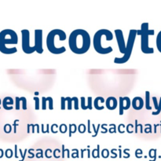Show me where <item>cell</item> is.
<instances>
[{
    "label": "cell",
    "mask_w": 161,
    "mask_h": 161,
    "mask_svg": "<svg viewBox=\"0 0 161 161\" xmlns=\"http://www.w3.org/2000/svg\"><path fill=\"white\" fill-rule=\"evenodd\" d=\"M91 36L86 30L75 29L71 32L69 37V46L72 52L76 54H83L91 47Z\"/></svg>",
    "instance_id": "6da1fadb"
},
{
    "label": "cell",
    "mask_w": 161,
    "mask_h": 161,
    "mask_svg": "<svg viewBox=\"0 0 161 161\" xmlns=\"http://www.w3.org/2000/svg\"><path fill=\"white\" fill-rule=\"evenodd\" d=\"M67 39L66 33L61 29H53L48 33L47 36V47L49 51L53 54H61L66 51L65 47H58V42L64 41Z\"/></svg>",
    "instance_id": "7a4b0ae2"
},
{
    "label": "cell",
    "mask_w": 161,
    "mask_h": 161,
    "mask_svg": "<svg viewBox=\"0 0 161 161\" xmlns=\"http://www.w3.org/2000/svg\"><path fill=\"white\" fill-rule=\"evenodd\" d=\"M18 37L14 30L4 29L0 32V52L5 54H12L17 53V49L14 47H6L7 44H17Z\"/></svg>",
    "instance_id": "3957f363"
},
{
    "label": "cell",
    "mask_w": 161,
    "mask_h": 161,
    "mask_svg": "<svg viewBox=\"0 0 161 161\" xmlns=\"http://www.w3.org/2000/svg\"><path fill=\"white\" fill-rule=\"evenodd\" d=\"M155 34V31L153 29H149V23L145 22L142 24L141 28L137 30V35L141 36V50L142 53L149 54L154 53V49L149 47V36H153Z\"/></svg>",
    "instance_id": "277c9868"
},
{
    "label": "cell",
    "mask_w": 161,
    "mask_h": 161,
    "mask_svg": "<svg viewBox=\"0 0 161 161\" xmlns=\"http://www.w3.org/2000/svg\"><path fill=\"white\" fill-rule=\"evenodd\" d=\"M109 31V30L104 28V29L98 30L94 34V39H93L94 48L95 50V51L97 53H100V54H108V53H110L111 52L113 51V49L112 47L108 46V47H105L102 44V38L106 36Z\"/></svg>",
    "instance_id": "5b68a950"
},
{
    "label": "cell",
    "mask_w": 161,
    "mask_h": 161,
    "mask_svg": "<svg viewBox=\"0 0 161 161\" xmlns=\"http://www.w3.org/2000/svg\"><path fill=\"white\" fill-rule=\"evenodd\" d=\"M136 36H137V30L130 29V31H129L128 39H127L125 53H124V56L121 57V58H115L114 63H116V64H124V63L127 62V61H129L130 56H131L132 51H133L134 45H135Z\"/></svg>",
    "instance_id": "8992f818"
},
{
    "label": "cell",
    "mask_w": 161,
    "mask_h": 161,
    "mask_svg": "<svg viewBox=\"0 0 161 161\" xmlns=\"http://www.w3.org/2000/svg\"><path fill=\"white\" fill-rule=\"evenodd\" d=\"M21 47L24 53L30 54L36 52L34 46L30 45V31L28 29L21 30Z\"/></svg>",
    "instance_id": "52a82bcc"
},
{
    "label": "cell",
    "mask_w": 161,
    "mask_h": 161,
    "mask_svg": "<svg viewBox=\"0 0 161 161\" xmlns=\"http://www.w3.org/2000/svg\"><path fill=\"white\" fill-rule=\"evenodd\" d=\"M43 31L42 29L35 30V44L34 47L36 52L41 54L43 53V44H42Z\"/></svg>",
    "instance_id": "ba28073f"
},
{
    "label": "cell",
    "mask_w": 161,
    "mask_h": 161,
    "mask_svg": "<svg viewBox=\"0 0 161 161\" xmlns=\"http://www.w3.org/2000/svg\"><path fill=\"white\" fill-rule=\"evenodd\" d=\"M115 36H116V41L118 43V47H119V50L121 53L124 54L126 50V47L127 44L125 43V39H124V33H123L121 29H116L114 31Z\"/></svg>",
    "instance_id": "9c48e42d"
},
{
    "label": "cell",
    "mask_w": 161,
    "mask_h": 161,
    "mask_svg": "<svg viewBox=\"0 0 161 161\" xmlns=\"http://www.w3.org/2000/svg\"><path fill=\"white\" fill-rule=\"evenodd\" d=\"M131 101L128 97H119V114L124 115V112L130 108Z\"/></svg>",
    "instance_id": "30bf717a"
},
{
    "label": "cell",
    "mask_w": 161,
    "mask_h": 161,
    "mask_svg": "<svg viewBox=\"0 0 161 161\" xmlns=\"http://www.w3.org/2000/svg\"><path fill=\"white\" fill-rule=\"evenodd\" d=\"M131 105L134 109L141 110L144 107V100L141 97H135L131 102Z\"/></svg>",
    "instance_id": "8fae6325"
},
{
    "label": "cell",
    "mask_w": 161,
    "mask_h": 161,
    "mask_svg": "<svg viewBox=\"0 0 161 161\" xmlns=\"http://www.w3.org/2000/svg\"><path fill=\"white\" fill-rule=\"evenodd\" d=\"M106 108L108 110H115L118 106V102L115 97H108L105 102Z\"/></svg>",
    "instance_id": "7c38bea8"
},
{
    "label": "cell",
    "mask_w": 161,
    "mask_h": 161,
    "mask_svg": "<svg viewBox=\"0 0 161 161\" xmlns=\"http://www.w3.org/2000/svg\"><path fill=\"white\" fill-rule=\"evenodd\" d=\"M14 100L11 97H6L3 101V106L6 110H11L14 108L12 106L14 104Z\"/></svg>",
    "instance_id": "4fadbf2b"
},
{
    "label": "cell",
    "mask_w": 161,
    "mask_h": 161,
    "mask_svg": "<svg viewBox=\"0 0 161 161\" xmlns=\"http://www.w3.org/2000/svg\"><path fill=\"white\" fill-rule=\"evenodd\" d=\"M100 102L101 103H105V100L103 97H97L94 101V107L97 110H102L105 108L104 106H100Z\"/></svg>",
    "instance_id": "5bb4252c"
},
{
    "label": "cell",
    "mask_w": 161,
    "mask_h": 161,
    "mask_svg": "<svg viewBox=\"0 0 161 161\" xmlns=\"http://www.w3.org/2000/svg\"><path fill=\"white\" fill-rule=\"evenodd\" d=\"M152 100H153V102L154 107H155V108L157 109V111H156V112H153L152 115H153V116H157V115H159L160 113V107H159L158 101H157V97H153Z\"/></svg>",
    "instance_id": "9a60e30c"
},
{
    "label": "cell",
    "mask_w": 161,
    "mask_h": 161,
    "mask_svg": "<svg viewBox=\"0 0 161 161\" xmlns=\"http://www.w3.org/2000/svg\"><path fill=\"white\" fill-rule=\"evenodd\" d=\"M146 108L147 110L152 109V107L150 105V92L146 91Z\"/></svg>",
    "instance_id": "2e32d148"
},
{
    "label": "cell",
    "mask_w": 161,
    "mask_h": 161,
    "mask_svg": "<svg viewBox=\"0 0 161 161\" xmlns=\"http://www.w3.org/2000/svg\"><path fill=\"white\" fill-rule=\"evenodd\" d=\"M78 130V127L75 125V124H71L69 126V136L72 137V135L73 134H75L76 132V130Z\"/></svg>",
    "instance_id": "e0dca14e"
},
{
    "label": "cell",
    "mask_w": 161,
    "mask_h": 161,
    "mask_svg": "<svg viewBox=\"0 0 161 161\" xmlns=\"http://www.w3.org/2000/svg\"><path fill=\"white\" fill-rule=\"evenodd\" d=\"M156 43H157V49H158L159 52L161 53V31L158 33V35H157Z\"/></svg>",
    "instance_id": "ac0fdd59"
},
{
    "label": "cell",
    "mask_w": 161,
    "mask_h": 161,
    "mask_svg": "<svg viewBox=\"0 0 161 161\" xmlns=\"http://www.w3.org/2000/svg\"><path fill=\"white\" fill-rule=\"evenodd\" d=\"M92 157L94 158H98L100 157V145H97L96 149L92 151Z\"/></svg>",
    "instance_id": "d6986e66"
},
{
    "label": "cell",
    "mask_w": 161,
    "mask_h": 161,
    "mask_svg": "<svg viewBox=\"0 0 161 161\" xmlns=\"http://www.w3.org/2000/svg\"><path fill=\"white\" fill-rule=\"evenodd\" d=\"M33 99L35 101V109L39 110L40 108V100H39V97H36V96L33 97Z\"/></svg>",
    "instance_id": "ffe728a7"
},
{
    "label": "cell",
    "mask_w": 161,
    "mask_h": 161,
    "mask_svg": "<svg viewBox=\"0 0 161 161\" xmlns=\"http://www.w3.org/2000/svg\"><path fill=\"white\" fill-rule=\"evenodd\" d=\"M66 102H67V108L69 110L72 109V99L70 97H66Z\"/></svg>",
    "instance_id": "44dd1931"
},
{
    "label": "cell",
    "mask_w": 161,
    "mask_h": 161,
    "mask_svg": "<svg viewBox=\"0 0 161 161\" xmlns=\"http://www.w3.org/2000/svg\"><path fill=\"white\" fill-rule=\"evenodd\" d=\"M80 100H81V108L82 109H83V110L88 109L87 105H86V97H81Z\"/></svg>",
    "instance_id": "7402d4cb"
},
{
    "label": "cell",
    "mask_w": 161,
    "mask_h": 161,
    "mask_svg": "<svg viewBox=\"0 0 161 161\" xmlns=\"http://www.w3.org/2000/svg\"><path fill=\"white\" fill-rule=\"evenodd\" d=\"M59 130H60V132H61V134H65L66 132H67V130H68V127H67V125H66V124H61V125L59 126Z\"/></svg>",
    "instance_id": "603a6c76"
},
{
    "label": "cell",
    "mask_w": 161,
    "mask_h": 161,
    "mask_svg": "<svg viewBox=\"0 0 161 161\" xmlns=\"http://www.w3.org/2000/svg\"><path fill=\"white\" fill-rule=\"evenodd\" d=\"M86 130V127L85 124H80V125L78 126V131L80 132V134H84Z\"/></svg>",
    "instance_id": "cb8c5ba5"
},
{
    "label": "cell",
    "mask_w": 161,
    "mask_h": 161,
    "mask_svg": "<svg viewBox=\"0 0 161 161\" xmlns=\"http://www.w3.org/2000/svg\"><path fill=\"white\" fill-rule=\"evenodd\" d=\"M91 126H92L93 129H94V134L92 135V137H93V138H95V137H97V135H98V131H99V129H100V126H102V125H101V124H99L98 125H97V128H96L95 125H94V124H93Z\"/></svg>",
    "instance_id": "d4e9b609"
},
{
    "label": "cell",
    "mask_w": 161,
    "mask_h": 161,
    "mask_svg": "<svg viewBox=\"0 0 161 161\" xmlns=\"http://www.w3.org/2000/svg\"><path fill=\"white\" fill-rule=\"evenodd\" d=\"M72 102H73V104H74V108H75V110H78L79 108H80V107H79V99L77 97H72Z\"/></svg>",
    "instance_id": "484cf974"
},
{
    "label": "cell",
    "mask_w": 161,
    "mask_h": 161,
    "mask_svg": "<svg viewBox=\"0 0 161 161\" xmlns=\"http://www.w3.org/2000/svg\"><path fill=\"white\" fill-rule=\"evenodd\" d=\"M134 127H135V126H134L133 124H127V126L126 127V130H127V132L128 134H132L134 133Z\"/></svg>",
    "instance_id": "4316f807"
},
{
    "label": "cell",
    "mask_w": 161,
    "mask_h": 161,
    "mask_svg": "<svg viewBox=\"0 0 161 161\" xmlns=\"http://www.w3.org/2000/svg\"><path fill=\"white\" fill-rule=\"evenodd\" d=\"M47 102H48V105H49V109L50 110H53V98L51 97H47Z\"/></svg>",
    "instance_id": "83f0119b"
},
{
    "label": "cell",
    "mask_w": 161,
    "mask_h": 161,
    "mask_svg": "<svg viewBox=\"0 0 161 161\" xmlns=\"http://www.w3.org/2000/svg\"><path fill=\"white\" fill-rule=\"evenodd\" d=\"M66 98L64 97H61V110H64L66 108Z\"/></svg>",
    "instance_id": "f1b7e54d"
},
{
    "label": "cell",
    "mask_w": 161,
    "mask_h": 161,
    "mask_svg": "<svg viewBox=\"0 0 161 161\" xmlns=\"http://www.w3.org/2000/svg\"><path fill=\"white\" fill-rule=\"evenodd\" d=\"M109 129H108V132L110 134H115L116 133V124H112L109 125Z\"/></svg>",
    "instance_id": "f546056e"
},
{
    "label": "cell",
    "mask_w": 161,
    "mask_h": 161,
    "mask_svg": "<svg viewBox=\"0 0 161 161\" xmlns=\"http://www.w3.org/2000/svg\"><path fill=\"white\" fill-rule=\"evenodd\" d=\"M20 101L22 102V108L24 110H26L27 109V99L25 97H20Z\"/></svg>",
    "instance_id": "4dcf8cb0"
},
{
    "label": "cell",
    "mask_w": 161,
    "mask_h": 161,
    "mask_svg": "<svg viewBox=\"0 0 161 161\" xmlns=\"http://www.w3.org/2000/svg\"><path fill=\"white\" fill-rule=\"evenodd\" d=\"M4 131H5V133H6V134H9L11 132V130H12V127H11V125L10 124H6V125L4 126Z\"/></svg>",
    "instance_id": "1f68e13d"
},
{
    "label": "cell",
    "mask_w": 161,
    "mask_h": 161,
    "mask_svg": "<svg viewBox=\"0 0 161 161\" xmlns=\"http://www.w3.org/2000/svg\"><path fill=\"white\" fill-rule=\"evenodd\" d=\"M20 97H16V98H15V107H16V109L17 110H19L20 109Z\"/></svg>",
    "instance_id": "d6a6232c"
},
{
    "label": "cell",
    "mask_w": 161,
    "mask_h": 161,
    "mask_svg": "<svg viewBox=\"0 0 161 161\" xmlns=\"http://www.w3.org/2000/svg\"><path fill=\"white\" fill-rule=\"evenodd\" d=\"M146 127L144 129V132L146 134H149V133H152V126L150 124H146Z\"/></svg>",
    "instance_id": "836d02e7"
},
{
    "label": "cell",
    "mask_w": 161,
    "mask_h": 161,
    "mask_svg": "<svg viewBox=\"0 0 161 161\" xmlns=\"http://www.w3.org/2000/svg\"><path fill=\"white\" fill-rule=\"evenodd\" d=\"M118 131L120 134L125 133V125L124 124H120L118 126Z\"/></svg>",
    "instance_id": "e575fe53"
},
{
    "label": "cell",
    "mask_w": 161,
    "mask_h": 161,
    "mask_svg": "<svg viewBox=\"0 0 161 161\" xmlns=\"http://www.w3.org/2000/svg\"><path fill=\"white\" fill-rule=\"evenodd\" d=\"M67 153L68 158H69L70 157V152H69V149H65V147H64V145H62V158H64V153Z\"/></svg>",
    "instance_id": "d590c367"
},
{
    "label": "cell",
    "mask_w": 161,
    "mask_h": 161,
    "mask_svg": "<svg viewBox=\"0 0 161 161\" xmlns=\"http://www.w3.org/2000/svg\"><path fill=\"white\" fill-rule=\"evenodd\" d=\"M58 128H59L58 124H53L51 125V128H50V130H51V132L53 134H57L58 133Z\"/></svg>",
    "instance_id": "8d00e7d4"
},
{
    "label": "cell",
    "mask_w": 161,
    "mask_h": 161,
    "mask_svg": "<svg viewBox=\"0 0 161 161\" xmlns=\"http://www.w3.org/2000/svg\"><path fill=\"white\" fill-rule=\"evenodd\" d=\"M31 127H32V132L31 133H36V129H37V133H39L40 130H39V124H31Z\"/></svg>",
    "instance_id": "74e56055"
},
{
    "label": "cell",
    "mask_w": 161,
    "mask_h": 161,
    "mask_svg": "<svg viewBox=\"0 0 161 161\" xmlns=\"http://www.w3.org/2000/svg\"><path fill=\"white\" fill-rule=\"evenodd\" d=\"M87 107L88 109L91 110L93 108V102H92V97H87Z\"/></svg>",
    "instance_id": "f35d334b"
},
{
    "label": "cell",
    "mask_w": 161,
    "mask_h": 161,
    "mask_svg": "<svg viewBox=\"0 0 161 161\" xmlns=\"http://www.w3.org/2000/svg\"><path fill=\"white\" fill-rule=\"evenodd\" d=\"M47 97H42V110L47 109Z\"/></svg>",
    "instance_id": "ab89813d"
},
{
    "label": "cell",
    "mask_w": 161,
    "mask_h": 161,
    "mask_svg": "<svg viewBox=\"0 0 161 161\" xmlns=\"http://www.w3.org/2000/svg\"><path fill=\"white\" fill-rule=\"evenodd\" d=\"M60 153H61V151H60L59 149H55L53 151V155L55 158H60Z\"/></svg>",
    "instance_id": "60d3db41"
},
{
    "label": "cell",
    "mask_w": 161,
    "mask_h": 161,
    "mask_svg": "<svg viewBox=\"0 0 161 161\" xmlns=\"http://www.w3.org/2000/svg\"><path fill=\"white\" fill-rule=\"evenodd\" d=\"M102 156L104 158H107V157H108V156H109V151L107 149H104L102 151Z\"/></svg>",
    "instance_id": "b9f144b4"
},
{
    "label": "cell",
    "mask_w": 161,
    "mask_h": 161,
    "mask_svg": "<svg viewBox=\"0 0 161 161\" xmlns=\"http://www.w3.org/2000/svg\"><path fill=\"white\" fill-rule=\"evenodd\" d=\"M52 153H53V151H52L50 149H47V150L45 151V157H47V158L50 159V158H51V154Z\"/></svg>",
    "instance_id": "7bdbcfd3"
},
{
    "label": "cell",
    "mask_w": 161,
    "mask_h": 161,
    "mask_svg": "<svg viewBox=\"0 0 161 161\" xmlns=\"http://www.w3.org/2000/svg\"><path fill=\"white\" fill-rule=\"evenodd\" d=\"M5 154H6V157H7V158H11L13 156V150L10 149H7L6 150V153H5Z\"/></svg>",
    "instance_id": "ee69618b"
},
{
    "label": "cell",
    "mask_w": 161,
    "mask_h": 161,
    "mask_svg": "<svg viewBox=\"0 0 161 161\" xmlns=\"http://www.w3.org/2000/svg\"><path fill=\"white\" fill-rule=\"evenodd\" d=\"M36 151H37V153H36L37 158H42V157H43V151H42V149H39Z\"/></svg>",
    "instance_id": "f6af8a7d"
},
{
    "label": "cell",
    "mask_w": 161,
    "mask_h": 161,
    "mask_svg": "<svg viewBox=\"0 0 161 161\" xmlns=\"http://www.w3.org/2000/svg\"><path fill=\"white\" fill-rule=\"evenodd\" d=\"M72 151H73V153L72 154V158H78V157H79V151H78V149H72Z\"/></svg>",
    "instance_id": "bcb514c9"
},
{
    "label": "cell",
    "mask_w": 161,
    "mask_h": 161,
    "mask_svg": "<svg viewBox=\"0 0 161 161\" xmlns=\"http://www.w3.org/2000/svg\"><path fill=\"white\" fill-rule=\"evenodd\" d=\"M19 119H15L14 121V133H17V127L18 126Z\"/></svg>",
    "instance_id": "7dc6e473"
},
{
    "label": "cell",
    "mask_w": 161,
    "mask_h": 161,
    "mask_svg": "<svg viewBox=\"0 0 161 161\" xmlns=\"http://www.w3.org/2000/svg\"><path fill=\"white\" fill-rule=\"evenodd\" d=\"M105 126H108V125H107V124H102V126H101V127H102V128L103 129V131L102 132V134H106L107 132L108 131V129H107V127H105Z\"/></svg>",
    "instance_id": "c3c4849f"
},
{
    "label": "cell",
    "mask_w": 161,
    "mask_h": 161,
    "mask_svg": "<svg viewBox=\"0 0 161 161\" xmlns=\"http://www.w3.org/2000/svg\"><path fill=\"white\" fill-rule=\"evenodd\" d=\"M27 151H28V149H25V153L23 154V153H22L21 149H19V152H20V155H21V157H22V159H21V160H20V161H24V160H25V155H26Z\"/></svg>",
    "instance_id": "681fc988"
},
{
    "label": "cell",
    "mask_w": 161,
    "mask_h": 161,
    "mask_svg": "<svg viewBox=\"0 0 161 161\" xmlns=\"http://www.w3.org/2000/svg\"><path fill=\"white\" fill-rule=\"evenodd\" d=\"M91 119H88L87 120V132L89 134H91Z\"/></svg>",
    "instance_id": "f907efd6"
},
{
    "label": "cell",
    "mask_w": 161,
    "mask_h": 161,
    "mask_svg": "<svg viewBox=\"0 0 161 161\" xmlns=\"http://www.w3.org/2000/svg\"><path fill=\"white\" fill-rule=\"evenodd\" d=\"M140 124H138V119L135 120V133H138V128L139 127Z\"/></svg>",
    "instance_id": "816d5d0a"
},
{
    "label": "cell",
    "mask_w": 161,
    "mask_h": 161,
    "mask_svg": "<svg viewBox=\"0 0 161 161\" xmlns=\"http://www.w3.org/2000/svg\"><path fill=\"white\" fill-rule=\"evenodd\" d=\"M142 149H138L136 151H135V156H136L137 158L138 157V154H142Z\"/></svg>",
    "instance_id": "f5cc1de1"
},
{
    "label": "cell",
    "mask_w": 161,
    "mask_h": 161,
    "mask_svg": "<svg viewBox=\"0 0 161 161\" xmlns=\"http://www.w3.org/2000/svg\"><path fill=\"white\" fill-rule=\"evenodd\" d=\"M14 148H15V157H16V158H18V156H17V145H15V146H14Z\"/></svg>",
    "instance_id": "db71d44e"
},
{
    "label": "cell",
    "mask_w": 161,
    "mask_h": 161,
    "mask_svg": "<svg viewBox=\"0 0 161 161\" xmlns=\"http://www.w3.org/2000/svg\"><path fill=\"white\" fill-rule=\"evenodd\" d=\"M31 149H29V151H28V153H29V154H30L29 158H33V157H34V156H35V154L33 153H31Z\"/></svg>",
    "instance_id": "11a10c76"
},
{
    "label": "cell",
    "mask_w": 161,
    "mask_h": 161,
    "mask_svg": "<svg viewBox=\"0 0 161 161\" xmlns=\"http://www.w3.org/2000/svg\"><path fill=\"white\" fill-rule=\"evenodd\" d=\"M114 151H115V149H112V150H111V153L113 154V155H114V158H116V157H117V155H116V153L114 152Z\"/></svg>",
    "instance_id": "9f6ffc18"
},
{
    "label": "cell",
    "mask_w": 161,
    "mask_h": 161,
    "mask_svg": "<svg viewBox=\"0 0 161 161\" xmlns=\"http://www.w3.org/2000/svg\"><path fill=\"white\" fill-rule=\"evenodd\" d=\"M128 150H129V149H125V150L124 151V154H126V155L127 156V158H128V157H130V154L127 153V151H128Z\"/></svg>",
    "instance_id": "6f0895ef"
},
{
    "label": "cell",
    "mask_w": 161,
    "mask_h": 161,
    "mask_svg": "<svg viewBox=\"0 0 161 161\" xmlns=\"http://www.w3.org/2000/svg\"><path fill=\"white\" fill-rule=\"evenodd\" d=\"M157 124H155L154 125V133H157Z\"/></svg>",
    "instance_id": "680465c9"
},
{
    "label": "cell",
    "mask_w": 161,
    "mask_h": 161,
    "mask_svg": "<svg viewBox=\"0 0 161 161\" xmlns=\"http://www.w3.org/2000/svg\"><path fill=\"white\" fill-rule=\"evenodd\" d=\"M30 127H31V124H28V133H30Z\"/></svg>",
    "instance_id": "91938a15"
},
{
    "label": "cell",
    "mask_w": 161,
    "mask_h": 161,
    "mask_svg": "<svg viewBox=\"0 0 161 161\" xmlns=\"http://www.w3.org/2000/svg\"><path fill=\"white\" fill-rule=\"evenodd\" d=\"M35 94H36V97H37V96L39 95V93H38V92H36V93H35Z\"/></svg>",
    "instance_id": "94428289"
},
{
    "label": "cell",
    "mask_w": 161,
    "mask_h": 161,
    "mask_svg": "<svg viewBox=\"0 0 161 161\" xmlns=\"http://www.w3.org/2000/svg\"><path fill=\"white\" fill-rule=\"evenodd\" d=\"M1 103H2V102H1V99H0V105H1ZM0 108H1V107H0Z\"/></svg>",
    "instance_id": "6125c7cd"
}]
</instances>
